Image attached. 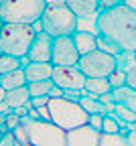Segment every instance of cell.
Segmentation results:
<instances>
[{"label": "cell", "instance_id": "1", "mask_svg": "<svg viewBox=\"0 0 136 146\" xmlns=\"http://www.w3.org/2000/svg\"><path fill=\"white\" fill-rule=\"evenodd\" d=\"M98 31L120 47L122 53H136V10L120 4L98 16Z\"/></svg>", "mask_w": 136, "mask_h": 146}, {"label": "cell", "instance_id": "2", "mask_svg": "<svg viewBox=\"0 0 136 146\" xmlns=\"http://www.w3.org/2000/svg\"><path fill=\"white\" fill-rule=\"evenodd\" d=\"M47 0H4L0 6V21L4 25H35L41 21Z\"/></svg>", "mask_w": 136, "mask_h": 146}, {"label": "cell", "instance_id": "3", "mask_svg": "<svg viewBox=\"0 0 136 146\" xmlns=\"http://www.w3.org/2000/svg\"><path fill=\"white\" fill-rule=\"evenodd\" d=\"M43 33L57 39V36H71L77 31V16L67 8L65 2H51L47 4L41 16Z\"/></svg>", "mask_w": 136, "mask_h": 146}, {"label": "cell", "instance_id": "4", "mask_svg": "<svg viewBox=\"0 0 136 146\" xmlns=\"http://www.w3.org/2000/svg\"><path fill=\"white\" fill-rule=\"evenodd\" d=\"M35 29L33 25H2L0 31V53L12 55V57H27V53L35 41Z\"/></svg>", "mask_w": 136, "mask_h": 146}, {"label": "cell", "instance_id": "5", "mask_svg": "<svg viewBox=\"0 0 136 146\" xmlns=\"http://www.w3.org/2000/svg\"><path fill=\"white\" fill-rule=\"evenodd\" d=\"M47 108L51 114V122L63 128L65 132L85 126L89 122V114L79 106V102H71L67 98H51Z\"/></svg>", "mask_w": 136, "mask_h": 146}, {"label": "cell", "instance_id": "6", "mask_svg": "<svg viewBox=\"0 0 136 146\" xmlns=\"http://www.w3.org/2000/svg\"><path fill=\"white\" fill-rule=\"evenodd\" d=\"M21 126L27 130L33 146H67V132L51 120H31L29 116H21Z\"/></svg>", "mask_w": 136, "mask_h": 146}, {"label": "cell", "instance_id": "7", "mask_svg": "<svg viewBox=\"0 0 136 146\" xmlns=\"http://www.w3.org/2000/svg\"><path fill=\"white\" fill-rule=\"evenodd\" d=\"M77 67L87 79L91 77H110L112 73L118 67V57L95 49L87 55H81L79 61H77Z\"/></svg>", "mask_w": 136, "mask_h": 146}, {"label": "cell", "instance_id": "8", "mask_svg": "<svg viewBox=\"0 0 136 146\" xmlns=\"http://www.w3.org/2000/svg\"><path fill=\"white\" fill-rule=\"evenodd\" d=\"M79 51H77L73 36H57L53 39V53H51V65L53 67H73L79 61Z\"/></svg>", "mask_w": 136, "mask_h": 146}, {"label": "cell", "instance_id": "9", "mask_svg": "<svg viewBox=\"0 0 136 146\" xmlns=\"http://www.w3.org/2000/svg\"><path fill=\"white\" fill-rule=\"evenodd\" d=\"M51 79L63 91H83L87 77L79 71L77 65H73V67H53Z\"/></svg>", "mask_w": 136, "mask_h": 146}, {"label": "cell", "instance_id": "10", "mask_svg": "<svg viewBox=\"0 0 136 146\" xmlns=\"http://www.w3.org/2000/svg\"><path fill=\"white\" fill-rule=\"evenodd\" d=\"M51 53H53V36H49L47 33H37L27 53V59L29 63H51Z\"/></svg>", "mask_w": 136, "mask_h": 146}, {"label": "cell", "instance_id": "11", "mask_svg": "<svg viewBox=\"0 0 136 146\" xmlns=\"http://www.w3.org/2000/svg\"><path fill=\"white\" fill-rule=\"evenodd\" d=\"M98 142H100V132L93 130L89 124L67 132V146H98Z\"/></svg>", "mask_w": 136, "mask_h": 146}, {"label": "cell", "instance_id": "12", "mask_svg": "<svg viewBox=\"0 0 136 146\" xmlns=\"http://www.w3.org/2000/svg\"><path fill=\"white\" fill-rule=\"evenodd\" d=\"M25 75H27V83L51 79L53 65L51 63H29V65H25Z\"/></svg>", "mask_w": 136, "mask_h": 146}, {"label": "cell", "instance_id": "13", "mask_svg": "<svg viewBox=\"0 0 136 146\" xmlns=\"http://www.w3.org/2000/svg\"><path fill=\"white\" fill-rule=\"evenodd\" d=\"M73 43L79 51V55H87L91 51L98 49V36L91 35V33H85V31H75L73 35Z\"/></svg>", "mask_w": 136, "mask_h": 146}, {"label": "cell", "instance_id": "14", "mask_svg": "<svg viewBox=\"0 0 136 146\" xmlns=\"http://www.w3.org/2000/svg\"><path fill=\"white\" fill-rule=\"evenodd\" d=\"M63 2L77 18H85L98 12V0H63Z\"/></svg>", "mask_w": 136, "mask_h": 146}, {"label": "cell", "instance_id": "15", "mask_svg": "<svg viewBox=\"0 0 136 146\" xmlns=\"http://www.w3.org/2000/svg\"><path fill=\"white\" fill-rule=\"evenodd\" d=\"M110 91H112V85H110L108 77H91V79H85V87H83L81 94L100 98L104 94H110Z\"/></svg>", "mask_w": 136, "mask_h": 146}, {"label": "cell", "instance_id": "16", "mask_svg": "<svg viewBox=\"0 0 136 146\" xmlns=\"http://www.w3.org/2000/svg\"><path fill=\"white\" fill-rule=\"evenodd\" d=\"M112 98H114V104L126 106L132 112H136V89H132L128 85L116 87V89H112Z\"/></svg>", "mask_w": 136, "mask_h": 146}, {"label": "cell", "instance_id": "17", "mask_svg": "<svg viewBox=\"0 0 136 146\" xmlns=\"http://www.w3.org/2000/svg\"><path fill=\"white\" fill-rule=\"evenodd\" d=\"M4 102L10 106V110L21 108V106H29V104H31V94H29L27 85L16 87V89H8V91H6V100H4Z\"/></svg>", "mask_w": 136, "mask_h": 146}, {"label": "cell", "instance_id": "18", "mask_svg": "<svg viewBox=\"0 0 136 146\" xmlns=\"http://www.w3.org/2000/svg\"><path fill=\"white\" fill-rule=\"evenodd\" d=\"M27 85V75H25V67L16 69V71H10L6 75H2V87L8 91V89H16V87H23Z\"/></svg>", "mask_w": 136, "mask_h": 146}, {"label": "cell", "instance_id": "19", "mask_svg": "<svg viewBox=\"0 0 136 146\" xmlns=\"http://www.w3.org/2000/svg\"><path fill=\"white\" fill-rule=\"evenodd\" d=\"M55 87L53 79H43V81H31L27 83V89L31 98H41V96H49V91Z\"/></svg>", "mask_w": 136, "mask_h": 146}, {"label": "cell", "instance_id": "20", "mask_svg": "<svg viewBox=\"0 0 136 146\" xmlns=\"http://www.w3.org/2000/svg\"><path fill=\"white\" fill-rule=\"evenodd\" d=\"M21 67H23V59L21 57H12V55L0 53V73H2V75H6V73H10V71H16Z\"/></svg>", "mask_w": 136, "mask_h": 146}, {"label": "cell", "instance_id": "21", "mask_svg": "<svg viewBox=\"0 0 136 146\" xmlns=\"http://www.w3.org/2000/svg\"><path fill=\"white\" fill-rule=\"evenodd\" d=\"M79 106L85 110L87 114H104V108H106L98 98H93V96H81Z\"/></svg>", "mask_w": 136, "mask_h": 146}, {"label": "cell", "instance_id": "22", "mask_svg": "<svg viewBox=\"0 0 136 146\" xmlns=\"http://www.w3.org/2000/svg\"><path fill=\"white\" fill-rule=\"evenodd\" d=\"M98 146H128V142H126V136H122V134H106V132H100Z\"/></svg>", "mask_w": 136, "mask_h": 146}, {"label": "cell", "instance_id": "23", "mask_svg": "<svg viewBox=\"0 0 136 146\" xmlns=\"http://www.w3.org/2000/svg\"><path fill=\"white\" fill-rule=\"evenodd\" d=\"M108 81H110L112 89H116V87H122V85H126V67H122L120 59H118V67H116V71H114L112 75L108 77Z\"/></svg>", "mask_w": 136, "mask_h": 146}, {"label": "cell", "instance_id": "24", "mask_svg": "<svg viewBox=\"0 0 136 146\" xmlns=\"http://www.w3.org/2000/svg\"><path fill=\"white\" fill-rule=\"evenodd\" d=\"M114 112H116V116L122 120V122H120V126H126V124H130V122H136V112H132V110H130V108H126V106L114 104Z\"/></svg>", "mask_w": 136, "mask_h": 146}, {"label": "cell", "instance_id": "25", "mask_svg": "<svg viewBox=\"0 0 136 146\" xmlns=\"http://www.w3.org/2000/svg\"><path fill=\"white\" fill-rule=\"evenodd\" d=\"M98 49H100V51H106V53H110V55H114V57L122 55L120 47L116 45L114 41H110L108 36H104V35H98Z\"/></svg>", "mask_w": 136, "mask_h": 146}, {"label": "cell", "instance_id": "26", "mask_svg": "<svg viewBox=\"0 0 136 146\" xmlns=\"http://www.w3.org/2000/svg\"><path fill=\"white\" fill-rule=\"evenodd\" d=\"M120 130H122L120 122L116 120L114 116H110V114H104V124H102V132H106V134H120Z\"/></svg>", "mask_w": 136, "mask_h": 146}, {"label": "cell", "instance_id": "27", "mask_svg": "<svg viewBox=\"0 0 136 146\" xmlns=\"http://www.w3.org/2000/svg\"><path fill=\"white\" fill-rule=\"evenodd\" d=\"M12 134H14V138H16V142L18 144H31L29 142V134H27V130L18 124L16 128H12Z\"/></svg>", "mask_w": 136, "mask_h": 146}, {"label": "cell", "instance_id": "28", "mask_svg": "<svg viewBox=\"0 0 136 146\" xmlns=\"http://www.w3.org/2000/svg\"><path fill=\"white\" fill-rule=\"evenodd\" d=\"M126 85L136 89V63H132L130 67H126Z\"/></svg>", "mask_w": 136, "mask_h": 146}, {"label": "cell", "instance_id": "29", "mask_svg": "<svg viewBox=\"0 0 136 146\" xmlns=\"http://www.w3.org/2000/svg\"><path fill=\"white\" fill-rule=\"evenodd\" d=\"M120 4H122V0H98V12L116 8V6H120Z\"/></svg>", "mask_w": 136, "mask_h": 146}, {"label": "cell", "instance_id": "30", "mask_svg": "<svg viewBox=\"0 0 136 146\" xmlns=\"http://www.w3.org/2000/svg\"><path fill=\"white\" fill-rule=\"evenodd\" d=\"M93 130L102 132V124H104V114H89V122H87Z\"/></svg>", "mask_w": 136, "mask_h": 146}, {"label": "cell", "instance_id": "31", "mask_svg": "<svg viewBox=\"0 0 136 146\" xmlns=\"http://www.w3.org/2000/svg\"><path fill=\"white\" fill-rule=\"evenodd\" d=\"M49 96H41V98H31V108H45L49 104Z\"/></svg>", "mask_w": 136, "mask_h": 146}, {"label": "cell", "instance_id": "32", "mask_svg": "<svg viewBox=\"0 0 136 146\" xmlns=\"http://www.w3.org/2000/svg\"><path fill=\"white\" fill-rule=\"evenodd\" d=\"M81 91H65V96L63 98H67V100H71V102H79L81 100Z\"/></svg>", "mask_w": 136, "mask_h": 146}, {"label": "cell", "instance_id": "33", "mask_svg": "<svg viewBox=\"0 0 136 146\" xmlns=\"http://www.w3.org/2000/svg\"><path fill=\"white\" fill-rule=\"evenodd\" d=\"M63 96H65V91H63L61 87H57V85L49 91V98H63Z\"/></svg>", "mask_w": 136, "mask_h": 146}, {"label": "cell", "instance_id": "34", "mask_svg": "<svg viewBox=\"0 0 136 146\" xmlns=\"http://www.w3.org/2000/svg\"><path fill=\"white\" fill-rule=\"evenodd\" d=\"M98 100H100V102H102L104 106H106V104H110V106H114V98H112V91H110V94H104V96H100Z\"/></svg>", "mask_w": 136, "mask_h": 146}, {"label": "cell", "instance_id": "35", "mask_svg": "<svg viewBox=\"0 0 136 146\" xmlns=\"http://www.w3.org/2000/svg\"><path fill=\"white\" fill-rule=\"evenodd\" d=\"M27 116H29L31 120H41V114H39V110H37V108H29Z\"/></svg>", "mask_w": 136, "mask_h": 146}, {"label": "cell", "instance_id": "36", "mask_svg": "<svg viewBox=\"0 0 136 146\" xmlns=\"http://www.w3.org/2000/svg\"><path fill=\"white\" fill-rule=\"evenodd\" d=\"M39 110V114H41V118L43 120H51V114H49V108L45 106V108H37Z\"/></svg>", "mask_w": 136, "mask_h": 146}, {"label": "cell", "instance_id": "37", "mask_svg": "<svg viewBox=\"0 0 136 146\" xmlns=\"http://www.w3.org/2000/svg\"><path fill=\"white\" fill-rule=\"evenodd\" d=\"M126 142H128V146H136V132H128L126 134Z\"/></svg>", "mask_w": 136, "mask_h": 146}, {"label": "cell", "instance_id": "38", "mask_svg": "<svg viewBox=\"0 0 136 146\" xmlns=\"http://www.w3.org/2000/svg\"><path fill=\"white\" fill-rule=\"evenodd\" d=\"M6 112H8V114L12 112V110H10V106H8L6 102H0V114H4V116H6Z\"/></svg>", "mask_w": 136, "mask_h": 146}, {"label": "cell", "instance_id": "39", "mask_svg": "<svg viewBox=\"0 0 136 146\" xmlns=\"http://www.w3.org/2000/svg\"><path fill=\"white\" fill-rule=\"evenodd\" d=\"M122 4L128 6V8H132V10H136V0H122Z\"/></svg>", "mask_w": 136, "mask_h": 146}, {"label": "cell", "instance_id": "40", "mask_svg": "<svg viewBox=\"0 0 136 146\" xmlns=\"http://www.w3.org/2000/svg\"><path fill=\"white\" fill-rule=\"evenodd\" d=\"M4 100H6V89L0 87V102H4Z\"/></svg>", "mask_w": 136, "mask_h": 146}, {"label": "cell", "instance_id": "41", "mask_svg": "<svg viewBox=\"0 0 136 146\" xmlns=\"http://www.w3.org/2000/svg\"><path fill=\"white\" fill-rule=\"evenodd\" d=\"M0 87H2V73H0Z\"/></svg>", "mask_w": 136, "mask_h": 146}, {"label": "cell", "instance_id": "42", "mask_svg": "<svg viewBox=\"0 0 136 146\" xmlns=\"http://www.w3.org/2000/svg\"><path fill=\"white\" fill-rule=\"evenodd\" d=\"M18 146H33V144H18Z\"/></svg>", "mask_w": 136, "mask_h": 146}, {"label": "cell", "instance_id": "43", "mask_svg": "<svg viewBox=\"0 0 136 146\" xmlns=\"http://www.w3.org/2000/svg\"><path fill=\"white\" fill-rule=\"evenodd\" d=\"M2 25H4V23H2V21H0V31H2Z\"/></svg>", "mask_w": 136, "mask_h": 146}, {"label": "cell", "instance_id": "44", "mask_svg": "<svg viewBox=\"0 0 136 146\" xmlns=\"http://www.w3.org/2000/svg\"><path fill=\"white\" fill-rule=\"evenodd\" d=\"M132 55H134V63H136V53H132Z\"/></svg>", "mask_w": 136, "mask_h": 146}, {"label": "cell", "instance_id": "45", "mask_svg": "<svg viewBox=\"0 0 136 146\" xmlns=\"http://www.w3.org/2000/svg\"><path fill=\"white\" fill-rule=\"evenodd\" d=\"M2 2H4V0H0V6H2Z\"/></svg>", "mask_w": 136, "mask_h": 146}]
</instances>
